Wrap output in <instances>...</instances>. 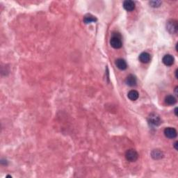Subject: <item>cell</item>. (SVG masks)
I'll return each mask as SVG.
<instances>
[{
	"mask_svg": "<svg viewBox=\"0 0 178 178\" xmlns=\"http://www.w3.org/2000/svg\"><path fill=\"white\" fill-rule=\"evenodd\" d=\"M111 46L114 49H120L122 46V37L118 32H113L110 40Z\"/></svg>",
	"mask_w": 178,
	"mask_h": 178,
	"instance_id": "cell-1",
	"label": "cell"
},
{
	"mask_svg": "<svg viewBox=\"0 0 178 178\" xmlns=\"http://www.w3.org/2000/svg\"><path fill=\"white\" fill-rule=\"evenodd\" d=\"M166 29L171 34H175L177 32L178 30V24L177 20H170L167 22L166 24Z\"/></svg>",
	"mask_w": 178,
	"mask_h": 178,
	"instance_id": "cell-2",
	"label": "cell"
},
{
	"mask_svg": "<svg viewBox=\"0 0 178 178\" xmlns=\"http://www.w3.org/2000/svg\"><path fill=\"white\" fill-rule=\"evenodd\" d=\"M126 159L130 162H134L139 158V154L135 150L130 149L128 150L125 153Z\"/></svg>",
	"mask_w": 178,
	"mask_h": 178,
	"instance_id": "cell-3",
	"label": "cell"
},
{
	"mask_svg": "<svg viewBox=\"0 0 178 178\" xmlns=\"http://www.w3.org/2000/svg\"><path fill=\"white\" fill-rule=\"evenodd\" d=\"M148 122L153 126H159L162 123V120H161L160 117L157 114L155 113H152L149 115L148 118H147Z\"/></svg>",
	"mask_w": 178,
	"mask_h": 178,
	"instance_id": "cell-4",
	"label": "cell"
},
{
	"mask_svg": "<svg viewBox=\"0 0 178 178\" xmlns=\"http://www.w3.org/2000/svg\"><path fill=\"white\" fill-rule=\"evenodd\" d=\"M164 135L166 136V137H167L168 139H175L177 136V130L173 127H166L164 130Z\"/></svg>",
	"mask_w": 178,
	"mask_h": 178,
	"instance_id": "cell-5",
	"label": "cell"
},
{
	"mask_svg": "<svg viewBox=\"0 0 178 178\" xmlns=\"http://www.w3.org/2000/svg\"><path fill=\"white\" fill-rule=\"evenodd\" d=\"M174 57L170 54H166L162 58V61L164 64L166 66H171L174 63Z\"/></svg>",
	"mask_w": 178,
	"mask_h": 178,
	"instance_id": "cell-6",
	"label": "cell"
},
{
	"mask_svg": "<svg viewBox=\"0 0 178 178\" xmlns=\"http://www.w3.org/2000/svg\"><path fill=\"white\" fill-rule=\"evenodd\" d=\"M135 3L132 0H126L123 2V7L127 11H132L135 9Z\"/></svg>",
	"mask_w": 178,
	"mask_h": 178,
	"instance_id": "cell-7",
	"label": "cell"
},
{
	"mask_svg": "<svg viewBox=\"0 0 178 178\" xmlns=\"http://www.w3.org/2000/svg\"><path fill=\"white\" fill-rule=\"evenodd\" d=\"M125 83L129 86H135L136 83H137V79H136V77L134 75H130L127 77L125 79Z\"/></svg>",
	"mask_w": 178,
	"mask_h": 178,
	"instance_id": "cell-8",
	"label": "cell"
},
{
	"mask_svg": "<svg viewBox=\"0 0 178 178\" xmlns=\"http://www.w3.org/2000/svg\"><path fill=\"white\" fill-rule=\"evenodd\" d=\"M151 157H152V158L154 159L155 160H159L164 157V153H163L162 151H161L160 150H153L152 152H151Z\"/></svg>",
	"mask_w": 178,
	"mask_h": 178,
	"instance_id": "cell-9",
	"label": "cell"
},
{
	"mask_svg": "<svg viewBox=\"0 0 178 178\" xmlns=\"http://www.w3.org/2000/svg\"><path fill=\"white\" fill-rule=\"evenodd\" d=\"M115 66L121 70H125L127 68V64L125 61L122 58H118L115 61Z\"/></svg>",
	"mask_w": 178,
	"mask_h": 178,
	"instance_id": "cell-10",
	"label": "cell"
},
{
	"mask_svg": "<svg viewBox=\"0 0 178 178\" xmlns=\"http://www.w3.org/2000/svg\"><path fill=\"white\" fill-rule=\"evenodd\" d=\"M139 61L143 63H147L150 61V55L147 52H142L139 55Z\"/></svg>",
	"mask_w": 178,
	"mask_h": 178,
	"instance_id": "cell-11",
	"label": "cell"
},
{
	"mask_svg": "<svg viewBox=\"0 0 178 178\" xmlns=\"http://www.w3.org/2000/svg\"><path fill=\"white\" fill-rule=\"evenodd\" d=\"M139 93H138V91H136V90H130V91L127 94L128 98L130 100H132V101H136V100L139 98Z\"/></svg>",
	"mask_w": 178,
	"mask_h": 178,
	"instance_id": "cell-12",
	"label": "cell"
},
{
	"mask_svg": "<svg viewBox=\"0 0 178 178\" xmlns=\"http://www.w3.org/2000/svg\"><path fill=\"white\" fill-rule=\"evenodd\" d=\"M177 102V100L176 98L174 97L173 95H167L165 98V103L168 105H174Z\"/></svg>",
	"mask_w": 178,
	"mask_h": 178,
	"instance_id": "cell-13",
	"label": "cell"
},
{
	"mask_svg": "<svg viewBox=\"0 0 178 178\" xmlns=\"http://www.w3.org/2000/svg\"><path fill=\"white\" fill-rule=\"evenodd\" d=\"M96 21H97V18L90 14H88L86 16H85L84 18V22L85 24H89Z\"/></svg>",
	"mask_w": 178,
	"mask_h": 178,
	"instance_id": "cell-14",
	"label": "cell"
},
{
	"mask_svg": "<svg viewBox=\"0 0 178 178\" xmlns=\"http://www.w3.org/2000/svg\"><path fill=\"white\" fill-rule=\"evenodd\" d=\"M150 6L153 7V8H158L162 4V1H151L149 2Z\"/></svg>",
	"mask_w": 178,
	"mask_h": 178,
	"instance_id": "cell-15",
	"label": "cell"
},
{
	"mask_svg": "<svg viewBox=\"0 0 178 178\" xmlns=\"http://www.w3.org/2000/svg\"><path fill=\"white\" fill-rule=\"evenodd\" d=\"M177 141H176L175 143H174V147H175V150H177Z\"/></svg>",
	"mask_w": 178,
	"mask_h": 178,
	"instance_id": "cell-16",
	"label": "cell"
},
{
	"mask_svg": "<svg viewBox=\"0 0 178 178\" xmlns=\"http://www.w3.org/2000/svg\"><path fill=\"white\" fill-rule=\"evenodd\" d=\"M175 114L176 116H177V108H175Z\"/></svg>",
	"mask_w": 178,
	"mask_h": 178,
	"instance_id": "cell-17",
	"label": "cell"
},
{
	"mask_svg": "<svg viewBox=\"0 0 178 178\" xmlns=\"http://www.w3.org/2000/svg\"><path fill=\"white\" fill-rule=\"evenodd\" d=\"M175 94H176V95H177V86L175 88Z\"/></svg>",
	"mask_w": 178,
	"mask_h": 178,
	"instance_id": "cell-18",
	"label": "cell"
}]
</instances>
